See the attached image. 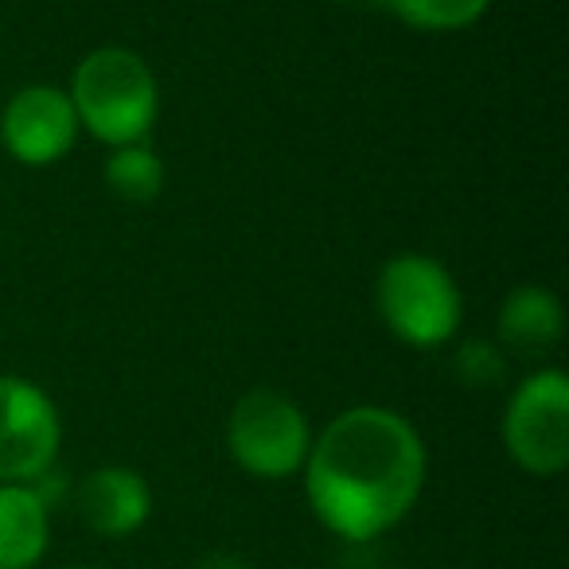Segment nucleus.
Instances as JSON below:
<instances>
[{
  "instance_id": "nucleus-1",
  "label": "nucleus",
  "mask_w": 569,
  "mask_h": 569,
  "mask_svg": "<svg viewBox=\"0 0 569 569\" xmlns=\"http://www.w3.org/2000/svg\"><path fill=\"white\" fill-rule=\"evenodd\" d=\"M426 441L387 406L336 413L305 457V496L325 530L343 542H375L418 507L426 488Z\"/></svg>"
},
{
  "instance_id": "nucleus-2",
  "label": "nucleus",
  "mask_w": 569,
  "mask_h": 569,
  "mask_svg": "<svg viewBox=\"0 0 569 569\" xmlns=\"http://www.w3.org/2000/svg\"><path fill=\"white\" fill-rule=\"evenodd\" d=\"M67 98H71L82 133L110 149L149 141L160 118L157 74L133 48H118V43L94 48L79 59Z\"/></svg>"
},
{
  "instance_id": "nucleus-3",
  "label": "nucleus",
  "mask_w": 569,
  "mask_h": 569,
  "mask_svg": "<svg viewBox=\"0 0 569 569\" xmlns=\"http://www.w3.org/2000/svg\"><path fill=\"white\" fill-rule=\"evenodd\" d=\"M375 309L398 343L418 351L445 348L460 332L465 297L449 269L429 253H395L375 277Z\"/></svg>"
},
{
  "instance_id": "nucleus-4",
  "label": "nucleus",
  "mask_w": 569,
  "mask_h": 569,
  "mask_svg": "<svg viewBox=\"0 0 569 569\" xmlns=\"http://www.w3.org/2000/svg\"><path fill=\"white\" fill-rule=\"evenodd\" d=\"M312 449V426L289 395L253 387L227 418V452L253 480H289L305 468Z\"/></svg>"
},
{
  "instance_id": "nucleus-5",
  "label": "nucleus",
  "mask_w": 569,
  "mask_h": 569,
  "mask_svg": "<svg viewBox=\"0 0 569 569\" xmlns=\"http://www.w3.org/2000/svg\"><path fill=\"white\" fill-rule=\"evenodd\" d=\"M503 449L527 476L550 480L569 465V379L558 367L530 371L503 410Z\"/></svg>"
},
{
  "instance_id": "nucleus-6",
  "label": "nucleus",
  "mask_w": 569,
  "mask_h": 569,
  "mask_svg": "<svg viewBox=\"0 0 569 569\" xmlns=\"http://www.w3.org/2000/svg\"><path fill=\"white\" fill-rule=\"evenodd\" d=\"M63 421L32 379L0 375V483H36L59 460Z\"/></svg>"
},
{
  "instance_id": "nucleus-7",
  "label": "nucleus",
  "mask_w": 569,
  "mask_h": 569,
  "mask_svg": "<svg viewBox=\"0 0 569 569\" xmlns=\"http://www.w3.org/2000/svg\"><path fill=\"white\" fill-rule=\"evenodd\" d=\"M79 118L63 87L28 82L0 110V144L17 164L51 168L79 141Z\"/></svg>"
},
{
  "instance_id": "nucleus-8",
  "label": "nucleus",
  "mask_w": 569,
  "mask_h": 569,
  "mask_svg": "<svg viewBox=\"0 0 569 569\" xmlns=\"http://www.w3.org/2000/svg\"><path fill=\"white\" fill-rule=\"evenodd\" d=\"M74 511L98 538H129L149 522L152 488L126 465H102L74 488Z\"/></svg>"
},
{
  "instance_id": "nucleus-9",
  "label": "nucleus",
  "mask_w": 569,
  "mask_h": 569,
  "mask_svg": "<svg viewBox=\"0 0 569 569\" xmlns=\"http://www.w3.org/2000/svg\"><path fill=\"white\" fill-rule=\"evenodd\" d=\"M566 336V309L561 297L546 284H519L503 297L496 317V343L515 356L550 351Z\"/></svg>"
},
{
  "instance_id": "nucleus-10",
  "label": "nucleus",
  "mask_w": 569,
  "mask_h": 569,
  "mask_svg": "<svg viewBox=\"0 0 569 569\" xmlns=\"http://www.w3.org/2000/svg\"><path fill=\"white\" fill-rule=\"evenodd\" d=\"M51 542V507L32 483H0V569H36Z\"/></svg>"
},
{
  "instance_id": "nucleus-11",
  "label": "nucleus",
  "mask_w": 569,
  "mask_h": 569,
  "mask_svg": "<svg viewBox=\"0 0 569 569\" xmlns=\"http://www.w3.org/2000/svg\"><path fill=\"white\" fill-rule=\"evenodd\" d=\"M106 183L126 203H152L164 191V160L149 141L121 144L106 157Z\"/></svg>"
},
{
  "instance_id": "nucleus-12",
  "label": "nucleus",
  "mask_w": 569,
  "mask_h": 569,
  "mask_svg": "<svg viewBox=\"0 0 569 569\" xmlns=\"http://www.w3.org/2000/svg\"><path fill=\"white\" fill-rule=\"evenodd\" d=\"M413 32H465L488 17L491 0H382Z\"/></svg>"
},
{
  "instance_id": "nucleus-13",
  "label": "nucleus",
  "mask_w": 569,
  "mask_h": 569,
  "mask_svg": "<svg viewBox=\"0 0 569 569\" xmlns=\"http://www.w3.org/2000/svg\"><path fill=\"white\" fill-rule=\"evenodd\" d=\"M452 375H457L460 387L468 390H488L496 382H503L507 375V351L496 340H465L452 351Z\"/></svg>"
},
{
  "instance_id": "nucleus-14",
  "label": "nucleus",
  "mask_w": 569,
  "mask_h": 569,
  "mask_svg": "<svg viewBox=\"0 0 569 569\" xmlns=\"http://www.w3.org/2000/svg\"><path fill=\"white\" fill-rule=\"evenodd\" d=\"M196 569H250L246 566L242 558H238V553H227V550H214V553H207L203 561H199Z\"/></svg>"
},
{
  "instance_id": "nucleus-15",
  "label": "nucleus",
  "mask_w": 569,
  "mask_h": 569,
  "mask_svg": "<svg viewBox=\"0 0 569 569\" xmlns=\"http://www.w3.org/2000/svg\"><path fill=\"white\" fill-rule=\"evenodd\" d=\"M328 4H356V0H328Z\"/></svg>"
},
{
  "instance_id": "nucleus-16",
  "label": "nucleus",
  "mask_w": 569,
  "mask_h": 569,
  "mask_svg": "<svg viewBox=\"0 0 569 569\" xmlns=\"http://www.w3.org/2000/svg\"><path fill=\"white\" fill-rule=\"evenodd\" d=\"M67 569H102V566H67Z\"/></svg>"
}]
</instances>
